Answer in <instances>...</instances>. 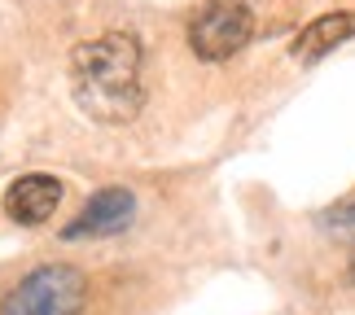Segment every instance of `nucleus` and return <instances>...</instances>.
<instances>
[{
	"label": "nucleus",
	"instance_id": "1",
	"mask_svg": "<svg viewBox=\"0 0 355 315\" xmlns=\"http://www.w3.org/2000/svg\"><path fill=\"white\" fill-rule=\"evenodd\" d=\"M71 88L88 118L119 127L132 123L145 105L141 88V44L132 31H101L75 44L71 53Z\"/></svg>",
	"mask_w": 355,
	"mask_h": 315
},
{
	"label": "nucleus",
	"instance_id": "2",
	"mask_svg": "<svg viewBox=\"0 0 355 315\" xmlns=\"http://www.w3.org/2000/svg\"><path fill=\"white\" fill-rule=\"evenodd\" d=\"M88 298V280L79 267L49 263L22 276L0 303V315H79Z\"/></svg>",
	"mask_w": 355,
	"mask_h": 315
},
{
	"label": "nucleus",
	"instance_id": "3",
	"mask_svg": "<svg viewBox=\"0 0 355 315\" xmlns=\"http://www.w3.org/2000/svg\"><path fill=\"white\" fill-rule=\"evenodd\" d=\"M254 13L245 0H207L189 18V48L198 62H228L250 44Z\"/></svg>",
	"mask_w": 355,
	"mask_h": 315
},
{
	"label": "nucleus",
	"instance_id": "4",
	"mask_svg": "<svg viewBox=\"0 0 355 315\" xmlns=\"http://www.w3.org/2000/svg\"><path fill=\"white\" fill-rule=\"evenodd\" d=\"M136 215V193L123 184H110V188H97L88 197V206L71 219V228H62V241H79V237H114L132 224Z\"/></svg>",
	"mask_w": 355,
	"mask_h": 315
},
{
	"label": "nucleus",
	"instance_id": "5",
	"mask_svg": "<svg viewBox=\"0 0 355 315\" xmlns=\"http://www.w3.org/2000/svg\"><path fill=\"white\" fill-rule=\"evenodd\" d=\"M62 201V184L44 171H31V175H18L9 188H5V215L22 228H40L49 224L53 210Z\"/></svg>",
	"mask_w": 355,
	"mask_h": 315
},
{
	"label": "nucleus",
	"instance_id": "6",
	"mask_svg": "<svg viewBox=\"0 0 355 315\" xmlns=\"http://www.w3.org/2000/svg\"><path fill=\"white\" fill-rule=\"evenodd\" d=\"M355 39V9H334V13H320V18H311L303 31L294 35V57L298 62H316L324 53H334L338 44H347Z\"/></svg>",
	"mask_w": 355,
	"mask_h": 315
},
{
	"label": "nucleus",
	"instance_id": "7",
	"mask_svg": "<svg viewBox=\"0 0 355 315\" xmlns=\"http://www.w3.org/2000/svg\"><path fill=\"white\" fill-rule=\"evenodd\" d=\"M329 224H338V232H355V206H343L329 215Z\"/></svg>",
	"mask_w": 355,
	"mask_h": 315
}]
</instances>
